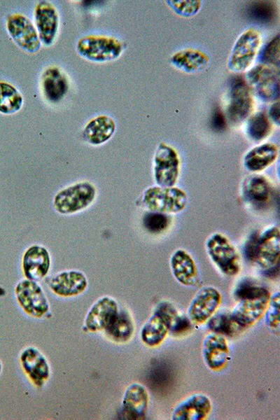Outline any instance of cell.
<instances>
[{
    "instance_id": "obj_17",
    "label": "cell",
    "mask_w": 280,
    "mask_h": 420,
    "mask_svg": "<svg viewBox=\"0 0 280 420\" xmlns=\"http://www.w3.org/2000/svg\"><path fill=\"white\" fill-rule=\"evenodd\" d=\"M22 267L26 279L35 281L42 279L50 270L49 252L41 246H30L23 255Z\"/></svg>"
},
{
    "instance_id": "obj_11",
    "label": "cell",
    "mask_w": 280,
    "mask_h": 420,
    "mask_svg": "<svg viewBox=\"0 0 280 420\" xmlns=\"http://www.w3.org/2000/svg\"><path fill=\"white\" fill-rule=\"evenodd\" d=\"M279 229L272 226L258 236L254 262L267 271L272 270L279 265Z\"/></svg>"
},
{
    "instance_id": "obj_21",
    "label": "cell",
    "mask_w": 280,
    "mask_h": 420,
    "mask_svg": "<svg viewBox=\"0 0 280 420\" xmlns=\"http://www.w3.org/2000/svg\"><path fill=\"white\" fill-rule=\"evenodd\" d=\"M211 410L209 398L204 394H194L174 409L172 419L173 420H202Z\"/></svg>"
},
{
    "instance_id": "obj_34",
    "label": "cell",
    "mask_w": 280,
    "mask_h": 420,
    "mask_svg": "<svg viewBox=\"0 0 280 420\" xmlns=\"http://www.w3.org/2000/svg\"><path fill=\"white\" fill-rule=\"evenodd\" d=\"M169 223V217L163 213L149 211L143 217L144 227L153 234L164 232L168 227Z\"/></svg>"
},
{
    "instance_id": "obj_15",
    "label": "cell",
    "mask_w": 280,
    "mask_h": 420,
    "mask_svg": "<svg viewBox=\"0 0 280 420\" xmlns=\"http://www.w3.org/2000/svg\"><path fill=\"white\" fill-rule=\"evenodd\" d=\"M20 361L24 372L36 386H43L49 379V363L45 356L36 347L29 346L23 349Z\"/></svg>"
},
{
    "instance_id": "obj_41",
    "label": "cell",
    "mask_w": 280,
    "mask_h": 420,
    "mask_svg": "<svg viewBox=\"0 0 280 420\" xmlns=\"http://www.w3.org/2000/svg\"><path fill=\"white\" fill-rule=\"evenodd\" d=\"M258 236L259 234H257V232H253L245 244V255L247 259L251 262H254Z\"/></svg>"
},
{
    "instance_id": "obj_3",
    "label": "cell",
    "mask_w": 280,
    "mask_h": 420,
    "mask_svg": "<svg viewBox=\"0 0 280 420\" xmlns=\"http://www.w3.org/2000/svg\"><path fill=\"white\" fill-rule=\"evenodd\" d=\"M207 253L221 272L234 276L240 270V258L236 248L223 234H212L206 241Z\"/></svg>"
},
{
    "instance_id": "obj_38",
    "label": "cell",
    "mask_w": 280,
    "mask_h": 420,
    "mask_svg": "<svg viewBox=\"0 0 280 420\" xmlns=\"http://www.w3.org/2000/svg\"><path fill=\"white\" fill-rule=\"evenodd\" d=\"M280 37L279 34L274 36L265 46L260 57V60L266 65L279 67L280 62Z\"/></svg>"
},
{
    "instance_id": "obj_42",
    "label": "cell",
    "mask_w": 280,
    "mask_h": 420,
    "mask_svg": "<svg viewBox=\"0 0 280 420\" xmlns=\"http://www.w3.org/2000/svg\"><path fill=\"white\" fill-rule=\"evenodd\" d=\"M279 108V102H276L271 105L269 110V115L276 125H279L280 122Z\"/></svg>"
},
{
    "instance_id": "obj_2",
    "label": "cell",
    "mask_w": 280,
    "mask_h": 420,
    "mask_svg": "<svg viewBox=\"0 0 280 420\" xmlns=\"http://www.w3.org/2000/svg\"><path fill=\"white\" fill-rule=\"evenodd\" d=\"M95 187L88 181L68 186L55 196V209L62 214H70L82 211L89 206L96 197Z\"/></svg>"
},
{
    "instance_id": "obj_23",
    "label": "cell",
    "mask_w": 280,
    "mask_h": 420,
    "mask_svg": "<svg viewBox=\"0 0 280 420\" xmlns=\"http://www.w3.org/2000/svg\"><path fill=\"white\" fill-rule=\"evenodd\" d=\"M170 267L175 279L184 286H193L197 282L198 273L192 256L185 250L175 251L170 258Z\"/></svg>"
},
{
    "instance_id": "obj_14",
    "label": "cell",
    "mask_w": 280,
    "mask_h": 420,
    "mask_svg": "<svg viewBox=\"0 0 280 420\" xmlns=\"http://www.w3.org/2000/svg\"><path fill=\"white\" fill-rule=\"evenodd\" d=\"M119 312L118 303L109 296L98 299L88 312L84 327L90 332L104 330Z\"/></svg>"
},
{
    "instance_id": "obj_7",
    "label": "cell",
    "mask_w": 280,
    "mask_h": 420,
    "mask_svg": "<svg viewBox=\"0 0 280 420\" xmlns=\"http://www.w3.org/2000/svg\"><path fill=\"white\" fill-rule=\"evenodd\" d=\"M177 314L174 307L168 302L159 304L141 328L143 342L150 346L160 344L170 331L172 321Z\"/></svg>"
},
{
    "instance_id": "obj_12",
    "label": "cell",
    "mask_w": 280,
    "mask_h": 420,
    "mask_svg": "<svg viewBox=\"0 0 280 420\" xmlns=\"http://www.w3.org/2000/svg\"><path fill=\"white\" fill-rule=\"evenodd\" d=\"M252 108L253 99L248 85L241 78L234 79L230 92L228 118L233 122H241L250 115Z\"/></svg>"
},
{
    "instance_id": "obj_40",
    "label": "cell",
    "mask_w": 280,
    "mask_h": 420,
    "mask_svg": "<svg viewBox=\"0 0 280 420\" xmlns=\"http://www.w3.org/2000/svg\"><path fill=\"white\" fill-rule=\"evenodd\" d=\"M211 125L216 131H222L226 127L225 118L218 107L214 110L211 115Z\"/></svg>"
},
{
    "instance_id": "obj_25",
    "label": "cell",
    "mask_w": 280,
    "mask_h": 420,
    "mask_svg": "<svg viewBox=\"0 0 280 420\" xmlns=\"http://www.w3.org/2000/svg\"><path fill=\"white\" fill-rule=\"evenodd\" d=\"M42 87L45 97L51 102H57L66 94L69 83L64 74L59 68L52 66L43 74Z\"/></svg>"
},
{
    "instance_id": "obj_35",
    "label": "cell",
    "mask_w": 280,
    "mask_h": 420,
    "mask_svg": "<svg viewBox=\"0 0 280 420\" xmlns=\"http://www.w3.org/2000/svg\"><path fill=\"white\" fill-rule=\"evenodd\" d=\"M269 293L267 288L246 279L237 286L234 296L237 300H241L258 298Z\"/></svg>"
},
{
    "instance_id": "obj_4",
    "label": "cell",
    "mask_w": 280,
    "mask_h": 420,
    "mask_svg": "<svg viewBox=\"0 0 280 420\" xmlns=\"http://www.w3.org/2000/svg\"><path fill=\"white\" fill-rule=\"evenodd\" d=\"M122 49L120 41L106 36H86L81 38L77 43L79 55L94 62L113 60L120 55Z\"/></svg>"
},
{
    "instance_id": "obj_20",
    "label": "cell",
    "mask_w": 280,
    "mask_h": 420,
    "mask_svg": "<svg viewBox=\"0 0 280 420\" xmlns=\"http://www.w3.org/2000/svg\"><path fill=\"white\" fill-rule=\"evenodd\" d=\"M148 404L146 388L141 384L133 383L124 393L121 412L125 419H141L145 416Z\"/></svg>"
},
{
    "instance_id": "obj_22",
    "label": "cell",
    "mask_w": 280,
    "mask_h": 420,
    "mask_svg": "<svg viewBox=\"0 0 280 420\" xmlns=\"http://www.w3.org/2000/svg\"><path fill=\"white\" fill-rule=\"evenodd\" d=\"M204 359L209 368L218 370L227 362L229 348L224 336L211 333L205 337L202 345Z\"/></svg>"
},
{
    "instance_id": "obj_8",
    "label": "cell",
    "mask_w": 280,
    "mask_h": 420,
    "mask_svg": "<svg viewBox=\"0 0 280 420\" xmlns=\"http://www.w3.org/2000/svg\"><path fill=\"white\" fill-rule=\"evenodd\" d=\"M15 295L23 311L32 317L41 318L49 311L48 300L35 281L25 279L19 281L15 288Z\"/></svg>"
},
{
    "instance_id": "obj_13",
    "label": "cell",
    "mask_w": 280,
    "mask_h": 420,
    "mask_svg": "<svg viewBox=\"0 0 280 420\" xmlns=\"http://www.w3.org/2000/svg\"><path fill=\"white\" fill-rule=\"evenodd\" d=\"M221 295L214 287L201 288L192 300L188 307L190 320L197 323H203L209 319L219 307Z\"/></svg>"
},
{
    "instance_id": "obj_31",
    "label": "cell",
    "mask_w": 280,
    "mask_h": 420,
    "mask_svg": "<svg viewBox=\"0 0 280 420\" xmlns=\"http://www.w3.org/2000/svg\"><path fill=\"white\" fill-rule=\"evenodd\" d=\"M271 130L270 121L264 112L256 113L248 121L246 132L253 140L260 141L264 139L269 135Z\"/></svg>"
},
{
    "instance_id": "obj_10",
    "label": "cell",
    "mask_w": 280,
    "mask_h": 420,
    "mask_svg": "<svg viewBox=\"0 0 280 420\" xmlns=\"http://www.w3.org/2000/svg\"><path fill=\"white\" fill-rule=\"evenodd\" d=\"M6 26L10 36L20 48L29 52L39 50L38 34L27 17L20 13L13 14L8 18Z\"/></svg>"
},
{
    "instance_id": "obj_28",
    "label": "cell",
    "mask_w": 280,
    "mask_h": 420,
    "mask_svg": "<svg viewBox=\"0 0 280 420\" xmlns=\"http://www.w3.org/2000/svg\"><path fill=\"white\" fill-rule=\"evenodd\" d=\"M242 191L246 200L256 206L267 204L272 196L270 183L260 175L247 178L243 184Z\"/></svg>"
},
{
    "instance_id": "obj_39",
    "label": "cell",
    "mask_w": 280,
    "mask_h": 420,
    "mask_svg": "<svg viewBox=\"0 0 280 420\" xmlns=\"http://www.w3.org/2000/svg\"><path fill=\"white\" fill-rule=\"evenodd\" d=\"M190 328V321L186 316L177 314L172 321L170 331L173 334L180 335L187 332Z\"/></svg>"
},
{
    "instance_id": "obj_32",
    "label": "cell",
    "mask_w": 280,
    "mask_h": 420,
    "mask_svg": "<svg viewBox=\"0 0 280 420\" xmlns=\"http://www.w3.org/2000/svg\"><path fill=\"white\" fill-rule=\"evenodd\" d=\"M276 8L269 1L253 2L248 8V14L254 21L260 23H270L276 16Z\"/></svg>"
},
{
    "instance_id": "obj_19",
    "label": "cell",
    "mask_w": 280,
    "mask_h": 420,
    "mask_svg": "<svg viewBox=\"0 0 280 420\" xmlns=\"http://www.w3.org/2000/svg\"><path fill=\"white\" fill-rule=\"evenodd\" d=\"M88 279L80 271L68 270L57 274L49 281L50 290L61 297H73L83 293Z\"/></svg>"
},
{
    "instance_id": "obj_27",
    "label": "cell",
    "mask_w": 280,
    "mask_h": 420,
    "mask_svg": "<svg viewBox=\"0 0 280 420\" xmlns=\"http://www.w3.org/2000/svg\"><path fill=\"white\" fill-rule=\"evenodd\" d=\"M115 123L107 115H99L91 120L85 126L83 137L92 145H99L107 141L114 134Z\"/></svg>"
},
{
    "instance_id": "obj_5",
    "label": "cell",
    "mask_w": 280,
    "mask_h": 420,
    "mask_svg": "<svg viewBox=\"0 0 280 420\" xmlns=\"http://www.w3.org/2000/svg\"><path fill=\"white\" fill-rule=\"evenodd\" d=\"M261 42L260 34L254 29L244 31L237 39L227 61L230 71L240 73L252 64Z\"/></svg>"
},
{
    "instance_id": "obj_33",
    "label": "cell",
    "mask_w": 280,
    "mask_h": 420,
    "mask_svg": "<svg viewBox=\"0 0 280 420\" xmlns=\"http://www.w3.org/2000/svg\"><path fill=\"white\" fill-rule=\"evenodd\" d=\"M208 326L214 332L227 336L233 335L240 329L232 320L230 314H218L211 317Z\"/></svg>"
},
{
    "instance_id": "obj_29",
    "label": "cell",
    "mask_w": 280,
    "mask_h": 420,
    "mask_svg": "<svg viewBox=\"0 0 280 420\" xmlns=\"http://www.w3.org/2000/svg\"><path fill=\"white\" fill-rule=\"evenodd\" d=\"M111 340L115 342L128 341L134 332V324L130 314L125 311H120L104 330Z\"/></svg>"
},
{
    "instance_id": "obj_1",
    "label": "cell",
    "mask_w": 280,
    "mask_h": 420,
    "mask_svg": "<svg viewBox=\"0 0 280 420\" xmlns=\"http://www.w3.org/2000/svg\"><path fill=\"white\" fill-rule=\"evenodd\" d=\"M185 191L177 187L152 186L143 195V203L150 211L163 214H175L183 211L187 204Z\"/></svg>"
},
{
    "instance_id": "obj_36",
    "label": "cell",
    "mask_w": 280,
    "mask_h": 420,
    "mask_svg": "<svg viewBox=\"0 0 280 420\" xmlns=\"http://www.w3.org/2000/svg\"><path fill=\"white\" fill-rule=\"evenodd\" d=\"M280 297L279 292L270 295L268 306L265 311V321L267 326L279 332V314H280Z\"/></svg>"
},
{
    "instance_id": "obj_24",
    "label": "cell",
    "mask_w": 280,
    "mask_h": 420,
    "mask_svg": "<svg viewBox=\"0 0 280 420\" xmlns=\"http://www.w3.org/2000/svg\"><path fill=\"white\" fill-rule=\"evenodd\" d=\"M279 148L272 143H265L249 150L244 158V167L251 172H260L275 162Z\"/></svg>"
},
{
    "instance_id": "obj_18",
    "label": "cell",
    "mask_w": 280,
    "mask_h": 420,
    "mask_svg": "<svg viewBox=\"0 0 280 420\" xmlns=\"http://www.w3.org/2000/svg\"><path fill=\"white\" fill-rule=\"evenodd\" d=\"M34 17L40 41L46 46L51 45L59 24V17L55 6L46 1H40L36 6Z\"/></svg>"
},
{
    "instance_id": "obj_43",
    "label": "cell",
    "mask_w": 280,
    "mask_h": 420,
    "mask_svg": "<svg viewBox=\"0 0 280 420\" xmlns=\"http://www.w3.org/2000/svg\"><path fill=\"white\" fill-rule=\"evenodd\" d=\"M2 370H3V364H2L1 360H0V374L2 372Z\"/></svg>"
},
{
    "instance_id": "obj_16",
    "label": "cell",
    "mask_w": 280,
    "mask_h": 420,
    "mask_svg": "<svg viewBox=\"0 0 280 420\" xmlns=\"http://www.w3.org/2000/svg\"><path fill=\"white\" fill-rule=\"evenodd\" d=\"M270 298L269 293L258 298L239 300L230 313L232 320L240 329L251 326L265 312Z\"/></svg>"
},
{
    "instance_id": "obj_37",
    "label": "cell",
    "mask_w": 280,
    "mask_h": 420,
    "mask_svg": "<svg viewBox=\"0 0 280 420\" xmlns=\"http://www.w3.org/2000/svg\"><path fill=\"white\" fill-rule=\"evenodd\" d=\"M166 2L177 15L183 17L195 15L202 6V2L199 0H168Z\"/></svg>"
},
{
    "instance_id": "obj_30",
    "label": "cell",
    "mask_w": 280,
    "mask_h": 420,
    "mask_svg": "<svg viewBox=\"0 0 280 420\" xmlns=\"http://www.w3.org/2000/svg\"><path fill=\"white\" fill-rule=\"evenodd\" d=\"M23 99L18 90L6 82H0V112L10 114L18 111Z\"/></svg>"
},
{
    "instance_id": "obj_26",
    "label": "cell",
    "mask_w": 280,
    "mask_h": 420,
    "mask_svg": "<svg viewBox=\"0 0 280 420\" xmlns=\"http://www.w3.org/2000/svg\"><path fill=\"white\" fill-rule=\"evenodd\" d=\"M171 63L178 69L186 73H195L203 70L209 64L208 55L197 49L187 48L174 53Z\"/></svg>"
},
{
    "instance_id": "obj_9",
    "label": "cell",
    "mask_w": 280,
    "mask_h": 420,
    "mask_svg": "<svg viewBox=\"0 0 280 420\" xmlns=\"http://www.w3.org/2000/svg\"><path fill=\"white\" fill-rule=\"evenodd\" d=\"M246 77L250 86L262 100L270 102L279 98V74L274 68L259 64L251 69Z\"/></svg>"
},
{
    "instance_id": "obj_6",
    "label": "cell",
    "mask_w": 280,
    "mask_h": 420,
    "mask_svg": "<svg viewBox=\"0 0 280 420\" xmlns=\"http://www.w3.org/2000/svg\"><path fill=\"white\" fill-rule=\"evenodd\" d=\"M180 172V160L176 150L169 144L161 142L153 158V174L157 186H174Z\"/></svg>"
}]
</instances>
